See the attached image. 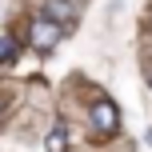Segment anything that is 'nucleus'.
<instances>
[{"label":"nucleus","instance_id":"6","mask_svg":"<svg viewBox=\"0 0 152 152\" xmlns=\"http://www.w3.org/2000/svg\"><path fill=\"white\" fill-rule=\"evenodd\" d=\"M144 80H148V84H152V68H148V76H144Z\"/></svg>","mask_w":152,"mask_h":152},{"label":"nucleus","instance_id":"3","mask_svg":"<svg viewBox=\"0 0 152 152\" xmlns=\"http://www.w3.org/2000/svg\"><path fill=\"white\" fill-rule=\"evenodd\" d=\"M44 16H48V20H56V24L64 28V24L76 20V4H72V0H44Z\"/></svg>","mask_w":152,"mask_h":152},{"label":"nucleus","instance_id":"1","mask_svg":"<svg viewBox=\"0 0 152 152\" xmlns=\"http://www.w3.org/2000/svg\"><path fill=\"white\" fill-rule=\"evenodd\" d=\"M88 120H92L96 132H116V128H120V108H116L108 96H96L92 108H88Z\"/></svg>","mask_w":152,"mask_h":152},{"label":"nucleus","instance_id":"2","mask_svg":"<svg viewBox=\"0 0 152 152\" xmlns=\"http://www.w3.org/2000/svg\"><path fill=\"white\" fill-rule=\"evenodd\" d=\"M28 40H32V48H40V52H48V48H56L64 40V28L56 20H48V16H40V20H32V28H28Z\"/></svg>","mask_w":152,"mask_h":152},{"label":"nucleus","instance_id":"4","mask_svg":"<svg viewBox=\"0 0 152 152\" xmlns=\"http://www.w3.org/2000/svg\"><path fill=\"white\" fill-rule=\"evenodd\" d=\"M44 148H48V152H68V128H64L60 120H56L52 128H48V140H44Z\"/></svg>","mask_w":152,"mask_h":152},{"label":"nucleus","instance_id":"5","mask_svg":"<svg viewBox=\"0 0 152 152\" xmlns=\"http://www.w3.org/2000/svg\"><path fill=\"white\" fill-rule=\"evenodd\" d=\"M20 56V40L16 36H0V64H16Z\"/></svg>","mask_w":152,"mask_h":152}]
</instances>
